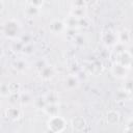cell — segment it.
Returning a JSON list of instances; mask_svg holds the SVG:
<instances>
[{"label":"cell","mask_w":133,"mask_h":133,"mask_svg":"<svg viewBox=\"0 0 133 133\" xmlns=\"http://www.w3.org/2000/svg\"><path fill=\"white\" fill-rule=\"evenodd\" d=\"M30 4L37 8H41L44 4V0H30Z\"/></svg>","instance_id":"cell-25"},{"label":"cell","mask_w":133,"mask_h":133,"mask_svg":"<svg viewBox=\"0 0 133 133\" xmlns=\"http://www.w3.org/2000/svg\"><path fill=\"white\" fill-rule=\"evenodd\" d=\"M71 16L77 18V19H82L86 17V9L85 7H73L71 10Z\"/></svg>","instance_id":"cell-12"},{"label":"cell","mask_w":133,"mask_h":133,"mask_svg":"<svg viewBox=\"0 0 133 133\" xmlns=\"http://www.w3.org/2000/svg\"><path fill=\"white\" fill-rule=\"evenodd\" d=\"M44 98H45L46 102L49 103V104H57V103H58V100H59L58 95H57L55 91H50V92H48Z\"/></svg>","instance_id":"cell-15"},{"label":"cell","mask_w":133,"mask_h":133,"mask_svg":"<svg viewBox=\"0 0 133 133\" xmlns=\"http://www.w3.org/2000/svg\"><path fill=\"white\" fill-rule=\"evenodd\" d=\"M10 95V90L8 87V84H0V96L3 98H8Z\"/></svg>","instance_id":"cell-20"},{"label":"cell","mask_w":133,"mask_h":133,"mask_svg":"<svg viewBox=\"0 0 133 133\" xmlns=\"http://www.w3.org/2000/svg\"><path fill=\"white\" fill-rule=\"evenodd\" d=\"M53 75H54V70L51 65H44L39 70V76L45 80L51 79L53 77Z\"/></svg>","instance_id":"cell-10"},{"label":"cell","mask_w":133,"mask_h":133,"mask_svg":"<svg viewBox=\"0 0 133 133\" xmlns=\"http://www.w3.org/2000/svg\"><path fill=\"white\" fill-rule=\"evenodd\" d=\"M19 32H20V25L16 20L10 19L4 24V33L7 37L15 38L17 37Z\"/></svg>","instance_id":"cell-2"},{"label":"cell","mask_w":133,"mask_h":133,"mask_svg":"<svg viewBox=\"0 0 133 133\" xmlns=\"http://www.w3.org/2000/svg\"><path fill=\"white\" fill-rule=\"evenodd\" d=\"M128 71L129 69H127L126 66L115 62L112 66H111V73L114 77L118 78V79H124L127 77V74H128Z\"/></svg>","instance_id":"cell-4"},{"label":"cell","mask_w":133,"mask_h":133,"mask_svg":"<svg viewBox=\"0 0 133 133\" xmlns=\"http://www.w3.org/2000/svg\"><path fill=\"white\" fill-rule=\"evenodd\" d=\"M64 24H65V27L66 28H70V29H75L77 27H79V19L73 17V16H70L65 21H64Z\"/></svg>","instance_id":"cell-13"},{"label":"cell","mask_w":133,"mask_h":133,"mask_svg":"<svg viewBox=\"0 0 133 133\" xmlns=\"http://www.w3.org/2000/svg\"><path fill=\"white\" fill-rule=\"evenodd\" d=\"M64 85L69 89H74L79 86V79L75 75H69L64 80Z\"/></svg>","instance_id":"cell-8"},{"label":"cell","mask_w":133,"mask_h":133,"mask_svg":"<svg viewBox=\"0 0 133 133\" xmlns=\"http://www.w3.org/2000/svg\"><path fill=\"white\" fill-rule=\"evenodd\" d=\"M26 14L29 16V17H36L39 15V8L29 4L27 7H26Z\"/></svg>","instance_id":"cell-18"},{"label":"cell","mask_w":133,"mask_h":133,"mask_svg":"<svg viewBox=\"0 0 133 133\" xmlns=\"http://www.w3.org/2000/svg\"><path fill=\"white\" fill-rule=\"evenodd\" d=\"M6 116L9 117L10 119L16 121L21 116V111L17 108H8L6 110Z\"/></svg>","instance_id":"cell-16"},{"label":"cell","mask_w":133,"mask_h":133,"mask_svg":"<svg viewBox=\"0 0 133 133\" xmlns=\"http://www.w3.org/2000/svg\"><path fill=\"white\" fill-rule=\"evenodd\" d=\"M132 129V118L130 117L128 119V124H127V127H125V131H131Z\"/></svg>","instance_id":"cell-27"},{"label":"cell","mask_w":133,"mask_h":133,"mask_svg":"<svg viewBox=\"0 0 133 133\" xmlns=\"http://www.w3.org/2000/svg\"><path fill=\"white\" fill-rule=\"evenodd\" d=\"M102 41L106 46H114L117 42V33H115L112 30H108L106 32H103L102 34Z\"/></svg>","instance_id":"cell-3"},{"label":"cell","mask_w":133,"mask_h":133,"mask_svg":"<svg viewBox=\"0 0 133 133\" xmlns=\"http://www.w3.org/2000/svg\"><path fill=\"white\" fill-rule=\"evenodd\" d=\"M14 68H15L17 71H19V72H24V71L27 69V63H26L24 60L19 59V60H16V61L14 62Z\"/></svg>","instance_id":"cell-19"},{"label":"cell","mask_w":133,"mask_h":133,"mask_svg":"<svg viewBox=\"0 0 133 133\" xmlns=\"http://www.w3.org/2000/svg\"><path fill=\"white\" fill-rule=\"evenodd\" d=\"M124 90L127 91L128 94L131 92V90H132V82H131V80L126 81V83H125V85H124Z\"/></svg>","instance_id":"cell-26"},{"label":"cell","mask_w":133,"mask_h":133,"mask_svg":"<svg viewBox=\"0 0 133 133\" xmlns=\"http://www.w3.org/2000/svg\"><path fill=\"white\" fill-rule=\"evenodd\" d=\"M8 87H9L10 94H17L20 90V85L18 83H9Z\"/></svg>","instance_id":"cell-23"},{"label":"cell","mask_w":133,"mask_h":133,"mask_svg":"<svg viewBox=\"0 0 133 133\" xmlns=\"http://www.w3.org/2000/svg\"><path fill=\"white\" fill-rule=\"evenodd\" d=\"M33 104H34V106H35L37 109H43V108L46 106L47 102H46L45 98H37V99H35V100L33 101Z\"/></svg>","instance_id":"cell-21"},{"label":"cell","mask_w":133,"mask_h":133,"mask_svg":"<svg viewBox=\"0 0 133 133\" xmlns=\"http://www.w3.org/2000/svg\"><path fill=\"white\" fill-rule=\"evenodd\" d=\"M119 118H121L119 113L117 111H115V110H110L106 114V121H107V123L109 125H115V124H117L119 122Z\"/></svg>","instance_id":"cell-11"},{"label":"cell","mask_w":133,"mask_h":133,"mask_svg":"<svg viewBox=\"0 0 133 133\" xmlns=\"http://www.w3.org/2000/svg\"><path fill=\"white\" fill-rule=\"evenodd\" d=\"M3 55H4V51H3L2 47H0V57H2Z\"/></svg>","instance_id":"cell-29"},{"label":"cell","mask_w":133,"mask_h":133,"mask_svg":"<svg viewBox=\"0 0 133 133\" xmlns=\"http://www.w3.org/2000/svg\"><path fill=\"white\" fill-rule=\"evenodd\" d=\"M47 126H48V129L52 132H61L65 129L66 122L63 117L57 114V115L50 116V118L47 122Z\"/></svg>","instance_id":"cell-1"},{"label":"cell","mask_w":133,"mask_h":133,"mask_svg":"<svg viewBox=\"0 0 133 133\" xmlns=\"http://www.w3.org/2000/svg\"><path fill=\"white\" fill-rule=\"evenodd\" d=\"M74 7H85V0H73Z\"/></svg>","instance_id":"cell-24"},{"label":"cell","mask_w":133,"mask_h":133,"mask_svg":"<svg viewBox=\"0 0 133 133\" xmlns=\"http://www.w3.org/2000/svg\"><path fill=\"white\" fill-rule=\"evenodd\" d=\"M117 38H118V42L119 43L126 45V44L130 43V41H131V34H130V32L128 30L125 29V30H123L122 32H119L117 34Z\"/></svg>","instance_id":"cell-14"},{"label":"cell","mask_w":133,"mask_h":133,"mask_svg":"<svg viewBox=\"0 0 133 133\" xmlns=\"http://www.w3.org/2000/svg\"><path fill=\"white\" fill-rule=\"evenodd\" d=\"M118 59H117V63L126 66L127 69H130V65H131V54L125 50L124 52L122 53H118Z\"/></svg>","instance_id":"cell-6"},{"label":"cell","mask_w":133,"mask_h":133,"mask_svg":"<svg viewBox=\"0 0 133 133\" xmlns=\"http://www.w3.org/2000/svg\"><path fill=\"white\" fill-rule=\"evenodd\" d=\"M43 110L47 115L53 116V115H57L59 113V106H58V104H49V103H47L46 106L43 108Z\"/></svg>","instance_id":"cell-9"},{"label":"cell","mask_w":133,"mask_h":133,"mask_svg":"<svg viewBox=\"0 0 133 133\" xmlns=\"http://www.w3.org/2000/svg\"><path fill=\"white\" fill-rule=\"evenodd\" d=\"M65 24L64 22L60 21V20H53L50 24H49V29L52 33L54 34H59L61 32H63L65 30Z\"/></svg>","instance_id":"cell-5"},{"label":"cell","mask_w":133,"mask_h":133,"mask_svg":"<svg viewBox=\"0 0 133 133\" xmlns=\"http://www.w3.org/2000/svg\"><path fill=\"white\" fill-rule=\"evenodd\" d=\"M72 127L76 131H83L86 127V121L82 116H76L72 119Z\"/></svg>","instance_id":"cell-7"},{"label":"cell","mask_w":133,"mask_h":133,"mask_svg":"<svg viewBox=\"0 0 133 133\" xmlns=\"http://www.w3.org/2000/svg\"><path fill=\"white\" fill-rule=\"evenodd\" d=\"M19 101H20L23 105H27V104L31 103L33 100H32L31 95H30L29 92L25 91V92H21V94L19 95Z\"/></svg>","instance_id":"cell-17"},{"label":"cell","mask_w":133,"mask_h":133,"mask_svg":"<svg viewBox=\"0 0 133 133\" xmlns=\"http://www.w3.org/2000/svg\"><path fill=\"white\" fill-rule=\"evenodd\" d=\"M3 8H4V3H3L2 0H0V11H2Z\"/></svg>","instance_id":"cell-28"},{"label":"cell","mask_w":133,"mask_h":133,"mask_svg":"<svg viewBox=\"0 0 133 133\" xmlns=\"http://www.w3.org/2000/svg\"><path fill=\"white\" fill-rule=\"evenodd\" d=\"M74 42H75V44H76L77 46H83V45L85 44V38H84V36L81 35V34H75V36H74Z\"/></svg>","instance_id":"cell-22"}]
</instances>
